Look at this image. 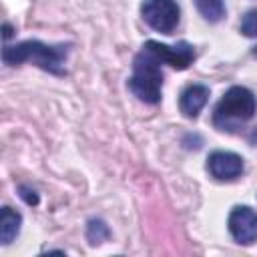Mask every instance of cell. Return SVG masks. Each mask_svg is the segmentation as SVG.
<instances>
[{
  "instance_id": "1",
  "label": "cell",
  "mask_w": 257,
  "mask_h": 257,
  "mask_svg": "<svg viewBox=\"0 0 257 257\" xmlns=\"http://www.w3.org/2000/svg\"><path fill=\"white\" fill-rule=\"evenodd\" d=\"M68 54V46H48L40 40H24L14 46H4L2 58L6 64H22L32 62L42 70L52 74H64V60Z\"/></svg>"
},
{
  "instance_id": "2",
  "label": "cell",
  "mask_w": 257,
  "mask_h": 257,
  "mask_svg": "<svg viewBox=\"0 0 257 257\" xmlns=\"http://www.w3.org/2000/svg\"><path fill=\"white\" fill-rule=\"evenodd\" d=\"M257 110L255 94L245 86H231L215 106L213 122L221 131H233L237 124L249 120Z\"/></svg>"
},
{
  "instance_id": "3",
  "label": "cell",
  "mask_w": 257,
  "mask_h": 257,
  "mask_svg": "<svg viewBox=\"0 0 257 257\" xmlns=\"http://www.w3.org/2000/svg\"><path fill=\"white\" fill-rule=\"evenodd\" d=\"M161 62L143 48V52L135 58L133 76L128 78V88L133 94L143 102H159L161 100V86H163V72Z\"/></svg>"
},
{
  "instance_id": "4",
  "label": "cell",
  "mask_w": 257,
  "mask_h": 257,
  "mask_svg": "<svg viewBox=\"0 0 257 257\" xmlns=\"http://www.w3.org/2000/svg\"><path fill=\"white\" fill-rule=\"evenodd\" d=\"M145 22L157 32L171 34L179 24V4L175 0H145L141 6Z\"/></svg>"
},
{
  "instance_id": "5",
  "label": "cell",
  "mask_w": 257,
  "mask_h": 257,
  "mask_svg": "<svg viewBox=\"0 0 257 257\" xmlns=\"http://www.w3.org/2000/svg\"><path fill=\"white\" fill-rule=\"evenodd\" d=\"M143 48L147 52H151L159 62H165L177 70L189 68V64L195 60V50L189 42H179L175 46H169V44H161L157 40H149Z\"/></svg>"
},
{
  "instance_id": "6",
  "label": "cell",
  "mask_w": 257,
  "mask_h": 257,
  "mask_svg": "<svg viewBox=\"0 0 257 257\" xmlns=\"http://www.w3.org/2000/svg\"><path fill=\"white\" fill-rule=\"evenodd\" d=\"M229 231L237 243L251 245L257 241V213L247 205L235 207L229 215Z\"/></svg>"
},
{
  "instance_id": "7",
  "label": "cell",
  "mask_w": 257,
  "mask_h": 257,
  "mask_svg": "<svg viewBox=\"0 0 257 257\" xmlns=\"http://www.w3.org/2000/svg\"><path fill=\"white\" fill-rule=\"evenodd\" d=\"M207 169L219 181H233L243 173V159L231 151H215L207 159Z\"/></svg>"
},
{
  "instance_id": "8",
  "label": "cell",
  "mask_w": 257,
  "mask_h": 257,
  "mask_svg": "<svg viewBox=\"0 0 257 257\" xmlns=\"http://www.w3.org/2000/svg\"><path fill=\"white\" fill-rule=\"evenodd\" d=\"M207 100H209V88L205 84H191L183 90L179 106L185 116L195 118L199 114V110L207 104Z\"/></svg>"
},
{
  "instance_id": "9",
  "label": "cell",
  "mask_w": 257,
  "mask_h": 257,
  "mask_svg": "<svg viewBox=\"0 0 257 257\" xmlns=\"http://www.w3.org/2000/svg\"><path fill=\"white\" fill-rule=\"evenodd\" d=\"M20 225H22L20 213L10 207H2V211H0V243L8 245L20 233Z\"/></svg>"
},
{
  "instance_id": "10",
  "label": "cell",
  "mask_w": 257,
  "mask_h": 257,
  "mask_svg": "<svg viewBox=\"0 0 257 257\" xmlns=\"http://www.w3.org/2000/svg\"><path fill=\"white\" fill-rule=\"evenodd\" d=\"M197 10L209 22H219L225 18V4L223 0H195Z\"/></svg>"
},
{
  "instance_id": "11",
  "label": "cell",
  "mask_w": 257,
  "mask_h": 257,
  "mask_svg": "<svg viewBox=\"0 0 257 257\" xmlns=\"http://www.w3.org/2000/svg\"><path fill=\"white\" fill-rule=\"evenodd\" d=\"M86 237H88L90 245H100L102 241L108 239V227L104 225V221H100V219H92V221H88Z\"/></svg>"
},
{
  "instance_id": "12",
  "label": "cell",
  "mask_w": 257,
  "mask_h": 257,
  "mask_svg": "<svg viewBox=\"0 0 257 257\" xmlns=\"http://www.w3.org/2000/svg\"><path fill=\"white\" fill-rule=\"evenodd\" d=\"M241 32H243L245 36H249V38L257 36V8H255V10H249V12L245 14V18H243V22H241Z\"/></svg>"
},
{
  "instance_id": "13",
  "label": "cell",
  "mask_w": 257,
  "mask_h": 257,
  "mask_svg": "<svg viewBox=\"0 0 257 257\" xmlns=\"http://www.w3.org/2000/svg\"><path fill=\"white\" fill-rule=\"evenodd\" d=\"M20 195H22V199L28 203V205H36L38 203V197H36V193L34 191H30V189H26V187H20Z\"/></svg>"
},
{
  "instance_id": "14",
  "label": "cell",
  "mask_w": 257,
  "mask_h": 257,
  "mask_svg": "<svg viewBox=\"0 0 257 257\" xmlns=\"http://www.w3.org/2000/svg\"><path fill=\"white\" fill-rule=\"evenodd\" d=\"M12 36V28L8 24H4V38H10Z\"/></svg>"
},
{
  "instance_id": "15",
  "label": "cell",
  "mask_w": 257,
  "mask_h": 257,
  "mask_svg": "<svg viewBox=\"0 0 257 257\" xmlns=\"http://www.w3.org/2000/svg\"><path fill=\"white\" fill-rule=\"evenodd\" d=\"M253 56H257V46H255V50H253Z\"/></svg>"
}]
</instances>
